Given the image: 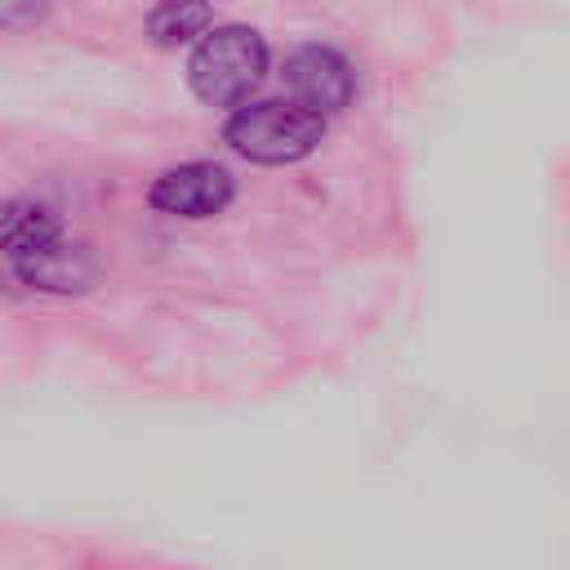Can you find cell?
Wrapping results in <instances>:
<instances>
[{"label":"cell","mask_w":570,"mask_h":570,"mask_svg":"<svg viewBox=\"0 0 570 570\" xmlns=\"http://www.w3.org/2000/svg\"><path fill=\"white\" fill-rule=\"evenodd\" d=\"M267 71V45L254 27L227 22L200 36L191 62H187V85L200 102L209 107H245V98L263 85Z\"/></svg>","instance_id":"cell-1"},{"label":"cell","mask_w":570,"mask_h":570,"mask_svg":"<svg viewBox=\"0 0 570 570\" xmlns=\"http://www.w3.org/2000/svg\"><path fill=\"white\" fill-rule=\"evenodd\" d=\"M285 85H289L294 102L307 107L321 120L334 116V111H343L352 102V89H356L347 58L338 49H330V45H316V40L294 45L285 53Z\"/></svg>","instance_id":"cell-4"},{"label":"cell","mask_w":570,"mask_h":570,"mask_svg":"<svg viewBox=\"0 0 570 570\" xmlns=\"http://www.w3.org/2000/svg\"><path fill=\"white\" fill-rule=\"evenodd\" d=\"M223 138L254 165H294L321 147L325 120L298 102H245L227 116Z\"/></svg>","instance_id":"cell-2"},{"label":"cell","mask_w":570,"mask_h":570,"mask_svg":"<svg viewBox=\"0 0 570 570\" xmlns=\"http://www.w3.org/2000/svg\"><path fill=\"white\" fill-rule=\"evenodd\" d=\"M209 22H214L209 0H160L147 13V36L160 49H178L196 36H209Z\"/></svg>","instance_id":"cell-6"},{"label":"cell","mask_w":570,"mask_h":570,"mask_svg":"<svg viewBox=\"0 0 570 570\" xmlns=\"http://www.w3.org/2000/svg\"><path fill=\"white\" fill-rule=\"evenodd\" d=\"M9 263H13L22 285L45 289V294H85L98 276L94 258L80 245H71L67 236H49L22 254H9Z\"/></svg>","instance_id":"cell-5"},{"label":"cell","mask_w":570,"mask_h":570,"mask_svg":"<svg viewBox=\"0 0 570 570\" xmlns=\"http://www.w3.org/2000/svg\"><path fill=\"white\" fill-rule=\"evenodd\" d=\"M49 236H62L58 218L36 200H0V249L22 254Z\"/></svg>","instance_id":"cell-7"},{"label":"cell","mask_w":570,"mask_h":570,"mask_svg":"<svg viewBox=\"0 0 570 570\" xmlns=\"http://www.w3.org/2000/svg\"><path fill=\"white\" fill-rule=\"evenodd\" d=\"M53 0H0V31H36Z\"/></svg>","instance_id":"cell-8"},{"label":"cell","mask_w":570,"mask_h":570,"mask_svg":"<svg viewBox=\"0 0 570 570\" xmlns=\"http://www.w3.org/2000/svg\"><path fill=\"white\" fill-rule=\"evenodd\" d=\"M236 196V183L223 165L214 160H187V165H174L165 169L151 187H147V205L156 214H169V218H214L232 205Z\"/></svg>","instance_id":"cell-3"}]
</instances>
